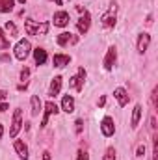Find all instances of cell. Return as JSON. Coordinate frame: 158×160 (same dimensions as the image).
<instances>
[{
    "instance_id": "cb8c5ba5",
    "label": "cell",
    "mask_w": 158,
    "mask_h": 160,
    "mask_svg": "<svg viewBox=\"0 0 158 160\" xmlns=\"http://www.w3.org/2000/svg\"><path fill=\"white\" fill-rule=\"evenodd\" d=\"M28 77H30V69L24 67V69L21 71V80H28Z\"/></svg>"
},
{
    "instance_id": "4316f807",
    "label": "cell",
    "mask_w": 158,
    "mask_h": 160,
    "mask_svg": "<svg viewBox=\"0 0 158 160\" xmlns=\"http://www.w3.org/2000/svg\"><path fill=\"white\" fill-rule=\"evenodd\" d=\"M145 155V145H140L138 147V157H143Z\"/></svg>"
},
{
    "instance_id": "83f0119b",
    "label": "cell",
    "mask_w": 158,
    "mask_h": 160,
    "mask_svg": "<svg viewBox=\"0 0 158 160\" xmlns=\"http://www.w3.org/2000/svg\"><path fill=\"white\" fill-rule=\"evenodd\" d=\"M9 106H7V102H0V112H6Z\"/></svg>"
},
{
    "instance_id": "d6a6232c",
    "label": "cell",
    "mask_w": 158,
    "mask_h": 160,
    "mask_svg": "<svg viewBox=\"0 0 158 160\" xmlns=\"http://www.w3.org/2000/svg\"><path fill=\"white\" fill-rule=\"evenodd\" d=\"M2 134H4V127L0 125V140H2Z\"/></svg>"
},
{
    "instance_id": "ba28073f",
    "label": "cell",
    "mask_w": 158,
    "mask_h": 160,
    "mask_svg": "<svg viewBox=\"0 0 158 160\" xmlns=\"http://www.w3.org/2000/svg\"><path fill=\"white\" fill-rule=\"evenodd\" d=\"M52 114H54V116L58 114V106H56V102L48 101V102L45 104V116H43V121H41V127H45V125H47V121H48V118H50Z\"/></svg>"
},
{
    "instance_id": "e0dca14e",
    "label": "cell",
    "mask_w": 158,
    "mask_h": 160,
    "mask_svg": "<svg viewBox=\"0 0 158 160\" xmlns=\"http://www.w3.org/2000/svg\"><path fill=\"white\" fill-rule=\"evenodd\" d=\"M69 62H71V58L65 54H54V58H52L54 67H65V65H69Z\"/></svg>"
},
{
    "instance_id": "e575fe53",
    "label": "cell",
    "mask_w": 158,
    "mask_h": 160,
    "mask_svg": "<svg viewBox=\"0 0 158 160\" xmlns=\"http://www.w3.org/2000/svg\"><path fill=\"white\" fill-rule=\"evenodd\" d=\"M24 2H26V0H19V4H24Z\"/></svg>"
},
{
    "instance_id": "3957f363",
    "label": "cell",
    "mask_w": 158,
    "mask_h": 160,
    "mask_svg": "<svg viewBox=\"0 0 158 160\" xmlns=\"http://www.w3.org/2000/svg\"><path fill=\"white\" fill-rule=\"evenodd\" d=\"M86 77H87L86 69H84V67H80V69H78V75H77V77H73V78L69 80V88H75L77 91H82V89H84Z\"/></svg>"
},
{
    "instance_id": "ffe728a7",
    "label": "cell",
    "mask_w": 158,
    "mask_h": 160,
    "mask_svg": "<svg viewBox=\"0 0 158 160\" xmlns=\"http://www.w3.org/2000/svg\"><path fill=\"white\" fill-rule=\"evenodd\" d=\"M30 104H32V116H39V112H41V101H39V97L37 95H32V99H30Z\"/></svg>"
},
{
    "instance_id": "7c38bea8",
    "label": "cell",
    "mask_w": 158,
    "mask_h": 160,
    "mask_svg": "<svg viewBox=\"0 0 158 160\" xmlns=\"http://www.w3.org/2000/svg\"><path fill=\"white\" fill-rule=\"evenodd\" d=\"M149 45H151V36L149 34H140V38H138V52L140 54H143L147 48H149Z\"/></svg>"
},
{
    "instance_id": "44dd1931",
    "label": "cell",
    "mask_w": 158,
    "mask_h": 160,
    "mask_svg": "<svg viewBox=\"0 0 158 160\" xmlns=\"http://www.w3.org/2000/svg\"><path fill=\"white\" fill-rule=\"evenodd\" d=\"M13 6H15L13 0H0V13H9V11H13Z\"/></svg>"
},
{
    "instance_id": "9a60e30c",
    "label": "cell",
    "mask_w": 158,
    "mask_h": 160,
    "mask_svg": "<svg viewBox=\"0 0 158 160\" xmlns=\"http://www.w3.org/2000/svg\"><path fill=\"white\" fill-rule=\"evenodd\" d=\"M62 89V77H54L52 82H50V88H48V95L50 97H56Z\"/></svg>"
},
{
    "instance_id": "f546056e",
    "label": "cell",
    "mask_w": 158,
    "mask_h": 160,
    "mask_svg": "<svg viewBox=\"0 0 158 160\" xmlns=\"http://www.w3.org/2000/svg\"><path fill=\"white\" fill-rule=\"evenodd\" d=\"M0 60H2V62H9L11 58H9V54H2V56H0Z\"/></svg>"
},
{
    "instance_id": "d6986e66",
    "label": "cell",
    "mask_w": 158,
    "mask_h": 160,
    "mask_svg": "<svg viewBox=\"0 0 158 160\" xmlns=\"http://www.w3.org/2000/svg\"><path fill=\"white\" fill-rule=\"evenodd\" d=\"M140 118H141V106H140V104H136V106H134V112H132V119H130V127H132V128H136V127H138Z\"/></svg>"
},
{
    "instance_id": "7a4b0ae2",
    "label": "cell",
    "mask_w": 158,
    "mask_h": 160,
    "mask_svg": "<svg viewBox=\"0 0 158 160\" xmlns=\"http://www.w3.org/2000/svg\"><path fill=\"white\" fill-rule=\"evenodd\" d=\"M30 50H32V45L28 39H21L15 45V58L17 60H26L30 56Z\"/></svg>"
},
{
    "instance_id": "603a6c76",
    "label": "cell",
    "mask_w": 158,
    "mask_h": 160,
    "mask_svg": "<svg viewBox=\"0 0 158 160\" xmlns=\"http://www.w3.org/2000/svg\"><path fill=\"white\" fill-rule=\"evenodd\" d=\"M102 160H116V149H114V147H108Z\"/></svg>"
},
{
    "instance_id": "484cf974",
    "label": "cell",
    "mask_w": 158,
    "mask_h": 160,
    "mask_svg": "<svg viewBox=\"0 0 158 160\" xmlns=\"http://www.w3.org/2000/svg\"><path fill=\"white\" fill-rule=\"evenodd\" d=\"M75 125H77V132L80 134V132H82V125H84V121H82V119H77V123H75Z\"/></svg>"
},
{
    "instance_id": "8fae6325",
    "label": "cell",
    "mask_w": 158,
    "mask_h": 160,
    "mask_svg": "<svg viewBox=\"0 0 158 160\" xmlns=\"http://www.w3.org/2000/svg\"><path fill=\"white\" fill-rule=\"evenodd\" d=\"M114 8L110 9V13H106V15H102V26L104 28H114L116 26V4H112Z\"/></svg>"
},
{
    "instance_id": "9c48e42d",
    "label": "cell",
    "mask_w": 158,
    "mask_h": 160,
    "mask_svg": "<svg viewBox=\"0 0 158 160\" xmlns=\"http://www.w3.org/2000/svg\"><path fill=\"white\" fill-rule=\"evenodd\" d=\"M54 26H60V28H63V26H67L69 24V13L67 11H58V13H54Z\"/></svg>"
},
{
    "instance_id": "4dcf8cb0",
    "label": "cell",
    "mask_w": 158,
    "mask_h": 160,
    "mask_svg": "<svg viewBox=\"0 0 158 160\" xmlns=\"http://www.w3.org/2000/svg\"><path fill=\"white\" fill-rule=\"evenodd\" d=\"M104 102H106V97H104V95H102V97H101V99H99V106H101V108H102V106H104Z\"/></svg>"
},
{
    "instance_id": "277c9868",
    "label": "cell",
    "mask_w": 158,
    "mask_h": 160,
    "mask_svg": "<svg viewBox=\"0 0 158 160\" xmlns=\"http://www.w3.org/2000/svg\"><path fill=\"white\" fill-rule=\"evenodd\" d=\"M21 127H22V110H15V114H13V121H11V128H9V136L11 138H15L17 134H19V130H21Z\"/></svg>"
},
{
    "instance_id": "5bb4252c",
    "label": "cell",
    "mask_w": 158,
    "mask_h": 160,
    "mask_svg": "<svg viewBox=\"0 0 158 160\" xmlns=\"http://www.w3.org/2000/svg\"><path fill=\"white\" fill-rule=\"evenodd\" d=\"M114 97L117 99L119 106H126V104H128V99H130V97H128V93H126L123 88H117V89L114 91Z\"/></svg>"
},
{
    "instance_id": "8992f818",
    "label": "cell",
    "mask_w": 158,
    "mask_h": 160,
    "mask_svg": "<svg viewBox=\"0 0 158 160\" xmlns=\"http://www.w3.org/2000/svg\"><path fill=\"white\" fill-rule=\"evenodd\" d=\"M58 45L60 47H65V45H75L77 41H78V38L77 36H73L71 32H62L60 36H58Z\"/></svg>"
},
{
    "instance_id": "4fadbf2b",
    "label": "cell",
    "mask_w": 158,
    "mask_h": 160,
    "mask_svg": "<svg viewBox=\"0 0 158 160\" xmlns=\"http://www.w3.org/2000/svg\"><path fill=\"white\" fill-rule=\"evenodd\" d=\"M62 110L67 112V114L75 112V99L71 95H63V99H62Z\"/></svg>"
},
{
    "instance_id": "6da1fadb",
    "label": "cell",
    "mask_w": 158,
    "mask_h": 160,
    "mask_svg": "<svg viewBox=\"0 0 158 160\" xmlns=\"http://www.w3.org/2000/svg\"><path fill=\"white\" fill-rule=\"evenodd\" d=\"M24 30H26L28 36L43 38V36H47V32H48V22H47V21L37 22V21H34V19H26V22H24Z\"/></svg>"
},
{
    "instance_id": "7402d4cb",
    "label": "cell",
    "mask_w": 158,
    "mask_h": 160,
    "mask_svg": "<svg viewBox=\"0 0 158 160\" xmlns=\"http://www.w3.org/2000/svg\"><path fill=\"white\" fill-rule=\"evenodd\" d=\"M6 30L9 32V36H11V38H17V34H19V30H17L15 22H11V21H7V22H6Z\"/></svg>"
},
{
    "instance_id": "d4e9b609",
    "label": "cell",
    "mask_w": 158,
    "mask_h": 160,
    "mask_svg": "<svg viewBox=\"0 0 158 160\" xmlns=\"http://www.w3.org/2000/svg\"><path fill=\"white\" fill-rule=\"evenodd\" d=\"M77 160H89V157H87V153L86 151H78V158Z\"/></svg>"
},
{
    "instance_id": "2e32d148",
    "label": "cell",
    "mask_w": 158,
    "mask_h": 160,
    "mask_svg": "<svg viewBox=\"0 0 158 160\" xmlns=\"http://www.w3.org/2000/svg\"><path fill=\"white\" fill-rule=\"evenodd\" d=\"M13 147H15L17 155H19V157H21L22 160H26V158H28V147H26V143H24V142L17 140V142L13 143Z\"/></svg>"
},
{
    "instance_id": "1f68e13d",
    "label": "cell",
    "mask_w": 158,
    "mask_h": 160,
    "mask_svg": "<svg viewBox=\"0 0 158 160\" xmlns=\"http://www.w3.org/2000/svg\"><path fill=\"white\" fill-rule=\"evenodd\" d=\"M6 97H7V93L4 89H0V99H6Z\"/></svg>"
},
{
    "instance_id": "52a82bcc",
    "label": "cell",
    "mask_w": 158,
    "mask_h": 160,
    "mask_svg": "<svg viewBox=\"0 0 158 160\" xmlns=\"http://www.w3.org/2000/svg\"><path fill=\"white\" fill-rule=\"evenodd\" d=\"M89 24H91V17H89V13L87 11H84V15L78 19V22H77V28H78V32L84 36L87 30H89Z\"/></svg>"
},
{
    "instance_id": "ac0fdd59",
    "label": "cell",
    "mask_w": 158,
    "mask_h": 160,
    "mask_svg": "<svg viewBox=\"0 0 158 160\" xmlns=\"http://www.w3.org/2000/svg\"><path fill=\"white\" fill-rule=\"evenodd\" d=\"M34 60L37 65H45L47 63V50L45 48H36L34 50Z\"/></svg>"
},
{
    "instance_id": "f1b7e54d",
    "label": "cell",
    "mask_w": 158,
    "mask_h": 160,
    "mask_svg": "<svg viewBox=\"0 0 158 160\" xmlns=\"http://www.w3.org/2000/svg\"><path fill=\"white\" fill-rule=\"evenodd\" d=\"M43 160H52V157H50V153H48V151H45V153H43Z\"/></svg>"
},
{
    "instance_id": "30bf717a",
    "label": "cell",
    "mask_w": 158,
    "mask_h": 160,
    "mask_svg": "<svg viewBox=\"0 0 158 160\" xmlns=\"http://www.w3.org/2000/svg\"><path fill=\"white\" fill-rule=\"evenodd\" d=\"M116 58H117V50H116V47H110V48H108V54H106V58H104V69H106V71H110V69L114 67Z\"/></svg>"
},
{
    "instance_id": "5b68a950",
    "label": "cell",
    "mask_w": 158,
    "mask_h": 160,
    "mask_svg": "<svg viewBox=\"0 0 158 160\" xmlns=\"http://www.w3.org/2000/svg\"><path fill=\"white\" fill-rule=\"evenodd\" d=\"M101 130H102V136H106V138L114 136V132H116V125H114V119L106 116V118L102 119V123H101Z\"/></svg>"
},
{
    "instance_id": "836d02e7",
    "label": "cell",
    "mask_w": 158,
    "mask_h": 160,
    "mask_svg": "<svg viewBox=\"0 0 158 160\" xmlns=\"http://www.w3.org/2000/svg\"><path fill=\"white\" fill-rule=\"evenodd\" d=\"M56 2V6H62V0H54Z\"/></svg>"
}]
</instances>
